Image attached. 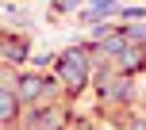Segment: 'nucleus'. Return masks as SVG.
<instances>
[{
    "mask_svg": "<svg viewBox=\"0 0 146 130\" xmlns=\"http://www.w3.org/2000/svg\"><path fill=\"white\" fill-rule=\"evenodd\" d=\"M12 111H15V100L8 92H0V119H12Z\"/></svg>",
    "mask_w": 146,
    "mask_h": 130,
    "instance_id": "f257e3e1",
    "label": "nucleus"
},
{
    "mask_svg": "<svg viewBox=\"0 0 146 130\" xmlns=\"http://www.w3.org/2000/svg\"><path fill=\"white\" fill-rule=\"evenodd\" d=\"M38 88H42V84H38V80H35V77H27V80H23V96H35V92H38Z\"/></svg>",
    "mask_w": 146,
    "mask_h": 130,
    "instance_id": "f03ea898",
    "label": "nucleus"
},
{
    "mask_svg": "<svg viewBox=\"0 0 146 130\" xmlns=\"http://www.w3.org/2000/svg\"><path fill=\"white\" fill-rule=\"evenodd\" d=\"M135 130H146V123H135Z\"/></svg>",
    "mask_w": 146,
    "mask_h": 130,
    "instance_id": "7ed1b4c3",
    "label": "nucleus"
},
{
    "mask_svg": "<svg viewBox=\"0 0 146 130\" xmlns=\"http://www.w3.org/2000/svg\"><path fill=\"white\" fill-rule=\"evenodd\" d=\"M96 4H108V0H96Z\"/></svg>",
    "mask_w": 146,
    "mask_h": 130,
    "instance_id": "20e7f679",
    "label": "nucleus"
}]
</instances>
